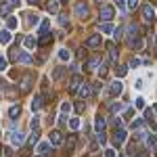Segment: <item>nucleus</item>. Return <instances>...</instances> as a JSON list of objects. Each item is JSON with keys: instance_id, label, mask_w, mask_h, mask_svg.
I'll use <instances>...</instances> for the list:
<instances>
[{"instance_id": "nucleus-12", "label": "nucleus", "mask_w": 157, "mask_h": 157, "mask_svg": "<svg viewBox=\"0 0 157 157\" xmlns=\"http://www.w3.org/2000/svg\"><path fill=\"white\" fill-rule=\"evenodd\" d=\"M121 90H124L121 82H120V80H115V82L111 84V94H113V97H117V94H121Z\"/></svg>"}, {"instance_id": "nucleus-36", "label": "nucleus", "mask_w": 157, "mask_h": 157, "mask_svg": "<svg viewBox=\"0 0 157 157\" xmlns=\"http://www.w3.org/2000/svg\"><path fill=\"white\" fill-rule=\"evenodd\" d=\"M98 134V143H101V145H105V143H107V136H105V132H97Z\"/></svg>"}, {"instance_id": "nucleus-56", "label": "nucleus", "mask_w": 157, "mask_h": 157, "mask_svg": "<svg viewBox=\"0 0 157 157\" xmlns=\"http://www.w3.org/2000/svg\"><path fill=\"white\" fill-rule=\"evenodd\" d=\"M0 132H2V128H0Z\"/></svg>"}, {"instance_id": "nucleus-17", "label": "nucleus", "mask_w": 157, "mask_h": 157, "mask_svg": "<svg viewBox=\"0 0 157 157\" xmlns=\"http://www.w3.org/2000/svg\"><path fill=\"white\" fill-rule=\"evenodd\" d=\"M69 111H71V105H69V103H63V105H61V117H63V121H67Z\"/></svg>"}, {"instance_id": "nucleus-13", "label": "nucleus", "mask_w": 157, "mask_h": 157, "mask_svg": "<svg viewBox=\"0 0 157 157\" xmlns=\"http://www.w3.org/2000/svg\"><path fill=\"white\" fill-rule=\"evenodd\" d=\"M11 11H13V6L4 0V2L0 4V17H9V13H11Z\"/></svg>"}, {"instance_id": "nucleus-10", "label": "nucleus", "mask_w": 157, "mask_h": 157, "mask_svg": "<svg viewBox=\"0 0 157 157\" xmlns=\"http://www.w3.org/2000/svg\"><path fill=\"white\" fill-rule=\"evenodd\" d=\"M128 32H130V44H132L134 40L140 36V27H138V25H130V27H128Z\"/></svg>"}, {"instance_id": "nucleus-16", "label": "nucleus", "mask_w": 157, "mask_h": 157, "mask_svg": "<svg viewBox=\"0 0 157 157\" xmlns=\"http://www.w3.org/2000/svg\"><path fill=\"white\" fill-rule=\"evenodd\" d=\"M78 92H80V97H82V98H88V97H90V86L84 82V84L78 88Z\"/></svg>"}, {"instance_id": "nucleus-15", "label": "nucleus", "mask_w": 157, "mask_h": 157, "mask_svg": "<svg viewBox=\"0 0 157 157\" xmlns=\"http://www.w3.org/2000/svg\"><path fill=\"white\" fill-rule=\"evenodd\" d=\"M32 61H34V59H32L27 52H19V55H17V63H25V65H29Z\"/></svg>"}, {"instance_id": "nucleus-45", "label": "nucleus", "mask_w": 157, "mask_h": 157, "mask_svg": "<svg viewBox=\"0 0 157 157\" xmlns=\"http://www.w3.org/2000/svg\"><path fill=\"white\" fill-rule=\"evenodd\" d=\"M105 157H115V151L113 149H105Z\"/></svg>"}, {"instance_id": "nucleus-57", "label": "nucleus", "mask_w": 157, "mask_h": 157, "mask_svg": "<svg viewBox=\"0 0 157 157\" xmlns=\"http://www.w3.org/2000/svg\"><path fill=\"white\" fill-rule=\"evenodd\" d=\"M120 157H124V155H120Z\"/></svg>"}, {"instance_id": "nucleus-1", "label": "nucleus", "mask_w": 157, "mask_h": 157, "mask_svg": "<svg viewBox=\"0 0 157 157\" xmlns=\"http://www.w3.org/2000/svg\"><path fill=\"white\" fill-rule=\"evenodd\" d=\"M98 17H101L103 21H111V19H113V6H109V4L101 6V13H98Z\"/></svg>"}, {"instance_id": "nucleus-20", "label": "nucleus", "mask_w": 157, "mask_h": 157, "mask_svg": "<svg viewBox=\"0 0 157 157\" xmlns=\"http://www.w3.org/2000/svg\"><path fill=\"white\" fill-rule=\"evenodd\" d=\"M19 113H21V107H19V105H13V107L9 109V115H11V120H17V117H19Z\"/></svg>"}, {"instance_id": "nucleus-40", "label": "nucleus", "mask_w": 157, "mask_h": 157, "mask_svg": "<svg viewBox=\"0 0 157 157\" xmlns=\"http://www.w3.org/2000/svg\"><path fill=\"white\" fill-rule=\"evenodd\" d=\"M111 111H113V113L121 111V105H120V103H113V105H111Z\"/></svg>"}, {"instance_id": "nucleus-26", "label": "nucleus", "mask_w": 157, "mask_h": 157, "mask_svg": "<svg viewBox=\"0 0 157 157\" xmlns=\"http://www.w3.org/2000/svg\"><path fill=\"white\" fill-rule=\"evenodd\" d=\"M46 9H48L50 13H59V2H57V0H52V2L46 4Z\"/></svg>"}, {"instance_id": "nucleus-44", "label": "nucleus", "mask_w": 157, "mask_h": 157, "mask_svg": "<svg viewBox=\"0 0 157 157\" xmlns=\"http://www.w3.org/2000/svg\"><path fill=\"white\" fill-rule=\"evenodd\" d=\"M2 151H4V157H13V151H11V147H4Z\"/></svg>"}, {"instance_id": "nucleus-23", "label": "nucleus", "mask_w": 157, "mask_h": 157, "mask_svg": "<svg viewBox=\"0 0 157 157\" xmlns=\"http://www.w3.org/2000/svg\"><path fill=\"white\" fill-rule=\"evenodd\" d=\"M59 59L61 61H69V59H71V52H69L67 48H61L59 50Z\"/></svg>"}, {"instance_id": "nucleus-55", "label": "nucleus", "mask_w": 157, "mask_h": 157, "mask_svg": "<svg viewBox=\"0 0 157 157\" xmlns=\"http://www.w3.org/2000/svg\"><path fill=\"white\" fill-rule=\"evenodd\" d=\"M138 157H145V155H138Z\"/></svg>"}, {"instance_id": "nucleus-29", "label": "nucleus", "mask_w": 157, "mask_h": 157, "mask_svg": "<svg viewBox=\"0 0 157 157\" xmlns=\"http://www.w3.org/2000/svg\"><path fill=\"white\" fill-rule=\"evenodd\" d=\"M25 46H27V48H36L38 42H36V40H34L32 36H27V38H25Z\"/></svg>"}, {"instance_id": "nucleus-53", "label": "nucleus", "mask_w": 157, "mask_h": 157, "mask_svg": "<svg viewBox=\"0 0 157 157\" xmlns=\"http://www.w3.org/2000/svg\"><path fill=\"white\" fill-rule=\"evenodd\" d=\"M153 111H155V113H157V105H155V109H153Z\"/></svg>"}, {"instance_id": "nucleus-28", "label": "nucleus", "mask_w": 157, "mask_h": 157, "mask_svg": "<svg viewBox=\"0 0 157 157\" xmlns=\"http://www.w3.org/2000/svg\"><path fill=\"white\" fill-rule=\"evenodd\" d=\"M17 27V19L15 17H6V29H15Z\"/></svg>"}, {"instance_id": "nucleus-47", "label": "nucleus", "mask_w": 157, "mask_h": 157, "mask_svg": "<svg viewBox=\"0 0 157 157\" xmlns=\"http://www.w3.org/2000/svg\"><path fill=\"white\" fill-rule=\"evenodd\" d=\"M75 111L82 113V111H84V103H75Z\"/></svg>"}, {"instance_id": "nucleus-51", "label": "nucleus", "mask_w": 157, "mask_h": 157, "mask_svg": "<svg viewBox=\"0 0 157 157\" xmlns=\"http://www.w3.org/2000/svg\"><path fill=\"white\" fill-rule=\"evenodd\" d=\"M6 2H9L11 6H19V0H6Z\"/></svg>"}, {"instance_id": "nucleus-32", "label": "nucleus", "mask_w": 157, "mask_h": 157, "mask_svg": "<svg viewBox=\"0 0 157 157\" xmlns=\"http://www.w3.org/2000/svg\"><path fill=\"white\" fill-rule=\"evenodd\" d=\"M69 128H71V130H78V128H80V120H78V117H71V120H69Z\"/></svg>"}, {"instance_id": "nucleus-42", "label": "nucleus", "mask_w": 157, "mask_h": 157, "mask_svg": "<svg viewBox=\"0 0 157 157\" xmlns=\"http://www.w3.org/2000/svg\"><path fill=\"white\" fill-rule=\"evenodd\" d=\"M126 73H128V67H120V69H117V75H120V78H124Z\"/></svg>"}, {"instance_id": "nucleus-11", "label": "nucleus", "mask_w": 157, "mask_h": 157, "mask_svg": "<svg viewBox=\"0 0 157 157\" xmlns=\"http://www.w3.org/2000/svg\"><path fill=\"white\" fill-rule=\"evenodd\" d=\"M50 151H52V145H50V143H40V145H38V153H40V155H48Z\"/></svg>"}, {"instance_id": "nucleus-7", "label": "nucleus", "mask_w": 157, "mask_h": 157, "mask_svg": "<svg viewBox=\"0 0 157 157\" xmlns=\"http://www.w3.org/2000/svg\"><path fill=\"white\" fill-rule=\"evenodd\" d=\"M63 143V134L59 130H52L50 132V145H61Z\"/></svg>"}, {"instance_id": "nucleus-2", "label": "nucleus", "mask_w": 157, "mask_h": 157, "mask_svg": "<svg viewBox=\"0 0 157 157\" xmlns=\"http://www.w3.org/2000/svg\"><path fill=\"white\" fill-rule=\"evenodd\" d=\"M143 19H145L147 23H151V21L155 19V11L151 9V4H145V6H143Z\"/></svg>"}, {"instance_id": "nucleus-34", "label": "nucleus", "mask_w": 157, "mask_h": 157, "mask_svg": "<svg viewBox=\"0 0 157 157\" xmlns=\"http://www.w3.org/2000/svg\"><path fill=\"white\" fill-rule=\"evenodd\" d=\"M147 147H151V149H155V147H157V138H155V136H149V138H147Z\"/></svg>"}, {"instance_id": "nucleus-52", "label": "nucleus", "mask_w": 157, "mask_h": 157, "mask_svg": "<svg viewBox=\"0 0 157 157\" xmlns=\"http://www.w3.org/2000/svg\"><path fill=\"white\" fill-rule=\"evenodd\" d=\"M115 4H117V6H124V4H126V0H115Z\"/></svg>"}, {"instance_id": "nucleus-25", "label": "nucleus", "mask_w": 157, "mask_h": 157, "mask_svg": "<svg viewBox=\"0 0 157 157\" xmlns=\"http://www.w3.org/2000/svg\"><path fill=\"white\" fill-rule=\"evenodd\" d=\"M48 27H50V21H48V19H44L42 25H40V36H42V34H48Z\"/></svg>"}, {"instance_id": "nucleus-33", "label": "nucleus", "mask_w": 157, "mask_h": 157, "mask_svg": "<svg viewBox=\"0 0 157 157\" xmlns=\"http://www.w3.org/2000/svg\"><path fill=\"white\" fill-rule=\"evenodd\" d=\"M134 107H136V109H145V98L138 97L136 101H134Z\"/></svg>"}, {"instance_id": "nucleus-39", "label": "nucleus", "mask_w": 157, "mask_h": 157, "mask_svg": "<svg viewBox=\"0 0 157 157\" xmlns=\"http://www.w3.org/2000/svg\"><path fill=\"white\" fill-rule=\"evenodd\" d=\"M132 128H136V130H138V128H143V120H134L132 121Z\"/></svg>"}, {"instance_id": "nucleus-27", "label": "nucleus", "mask_w": 157, "mask_h": 157, "mask_svg": "<svg viewBox=\"0 0 157 157\" xmlns=\"http://www.w3.org/2000/svg\"><path fill=\"white\" fill-rule=\"evenodd\" d=\"M98 65H101V59H98V57H94V59L88 61V69H97Z\"/></svg>"}, {"instance_id": "nucleus-8", "label": "nucleus", "mask_w": 157, "mask_h": 157, "mask_svg": "<svg viewBox=\"0 0 157 157\" xmlns=\"http://www.w3.org/2000/svg\"><path fill=\"white\" fill-rule=\"evenodd\" d=\"M75 15H78V17H82V19L88 15V6H86L84 2H78V4H75Z\"/></svg>"}, {"instance_id": "nucleus-50", "label": "nucleus", "mask_w": 157, "mask_h": 157, "mask_svg": "<svg viewBox=\"0 0 157 157\" xmlns=\"http://www.w3.org/2000/svg\"><path fill=\"white\" fill-rule=\"evenodd\" d=\"M61 73H63V69H57V71H55V75H52V78H55V80H59V78H61Z\"/></svg>"}, {"instance_id": "nucleus-43", "label": "nucleus", "mask_w": 157, "mask_h": 157, "mask_svg": "<svg viewBox=\"0 0 157 157\" xmlns=\"http://www.w3.org/2000/svg\"><path fill=\"white\" fill-rule=\"evenodd\" d=\"M4 69H6V59L0 57V71H4Z\"/></svg>"}, {"instance_id": "nucleus-54", "label": "nucleus", "mask_w": 157, "mask_h": 157, "mask_svg": "<svg viewBox=\"0 0 157 157\" xmlns=\"http://www.w3.org/2000/svg\"><path fill=\"white\" fill-rule=\"evenodd\" d=\"M38 157H46V155H38Z\"/></svg>"}, {"instance_id": "nucleus-6", "label": "nucleus", "mask_w": 157, "mask_h": 157, "mask_svg": "<svg viewBox=\"0 0 157 157\" xmlns=\"http://www.w3.org/2000/svg\"><path fill=\"white\" fill-rule=\"evenodd\" d=\"M29 88H32V75L25 73L23 80H21V92H29Z\"/></svg>"}, {"instance_id": "nucleus-48", "label": "nucleus", "mask_w": 157, "mask_h": 157, "mask_svg": "<svg viewBox=\"0 0 157 157\" xmlns=\"http://www.w3.org/2000/svg\"><path fill=\"white\" fill-rule=\"evenodd\" d=\"M145 115H147V121H151V120H153V111H151V109H147V111H145Z\"/></svg>"}, {"instance_id": "nucleus-19", "label": "nucleus", "mask_w": 157, "mask_h": 157, "mask_svg": "<svg viewBox=\"0 0 157 157\" xmlns=\"http://www.w3.org/2000/svg\"><path fill=\"white\" fill-rule=\"evenodd\" d=\"M11 42V32L9 29H2L0 32V44H9Z\"/></svg>"}, {"instance_id": "nucleus-41", "label": "nucleus", "mask_w": 157, "mask_h": 157, "mask_svg": "<svg viewBox=\"0 0 157 157\" xmlns=\"http://www.w3.org/2000/svg\"><path fill=\"white\" fill-rule=\"evenodd\" d=\"M113 32H115V34H113V36H115V40H121V32H124V29H121V27H117V29H113Z\"/></svg>"}, {"instance_id": "nucleus-37", "label": "nucleus", "mask_w": 157, "mask_h": 157, "mask_svg": "<svg viewBox=\"0 0 157 157\" xmlns=\"http://www.w3.org/2000/svg\"><path fill=\"white\" fill-rule=\"evenodd\" d=\"M136 6H138V0H128V9H130V11H134Z\"/></svg>"}, {"instance_id": "nucleus-31", "label": "nucleus", "mask_w": 157, "mask_h": 157, "mask_svg": "<svg viewBox=\"0 0 157 157\" xmlns=\"http://www.w3.org/2000/svg\"><path fill=\"white\" fill-rule=\"evenodd\" d=\"M38 138H40V134H38V130H34V132H32V136H29V145L34 147L38 143Z\"/></svg>"}, {"instance_id": "nucleus-49", "label": "nucleus", "mask_w": 157, "mask_h": 157, "mask_svg": "<svg viewBox=\"0 0 157 157\" xmlns=\"http://www.w3.org/2000/svg\"><path fill=\"white\" fill-rule=\"evenodd\" d=\"M136 65H140V59H132L130 61V67H136Z\"/></svg>"}, {"instance_id": "nucleus-14", "label": "nucleus", "mask_w": 157, "mask_h": 157, "mask_svg": "<svg viewBox=\"0 0 157 157\" xmlns=\"http://www.w3.org/2000/svg\"><path fill=\"white\" fill-rule=\"evenodd\" d=\"M11 143L13 145H23V134L21 132H11Z\"/></svg>"}, {"instance_id": "nucleus-22", "label": "nucleus", "mask_w": 157, "mask_h": 157, "mask_svg": "<svg viewBox=\"0 0 157 157\" xmlns=\"http://www.w3.org/2000/svg\"><path fill=\"white\" fill-rule=\"evenodd\" d=\"M75 143H78V138H75L73 134H69V138H67V143H65V147H67V151H73V147H75Z\"/></svg>"}, {"instance_id": "nucleus-21", "label": "nucleus", "mask_w": 157, "mask_h": 157, "mask_svg": "<svg viewBox=\"0 0 157 157\" xmlns=\"http://www.w3.org/2000/svg\"><path fill=\"white\" fill-rule=\"evenodd\" d=\"M50 42H52V36H50V34H42L38 44H40V46H46V44H50Z\"/></svg>"}, {"instance_id": "nucleus-35", "label": "nucleus", "mask_w": 157, "mask_h": 157, "mask_svg": "<svg viewBox=\"0 0 157 157\" xmlns=\"http://www.w3.org/2000/svg\"><path fill=\"white\" fill-rule=\"evenodd\" d=\"M27 23H29V25H36L38 23V17H36V15H27Z\"/></svg>"}, {"instance_id": "nucleus-30", "label": "nucleus", "mask_w": 157, "mask_h": 157, "mask_svg": "<svg viewBox=\"0 0 157 157\" xmlns=\"http://www.w3.org/2000/svg\"><path fill=\"white\" fill-rule=\"evenodd\" d=\"M101 32H103V34H111V32H113V25L109 23V21H107V23H103V25H101Z\"/></svg>"}, {"instance_id": "nucleus-18", "label": "nucleus", "mask_w": 157, "mask_h": 157, "mask_svg": "<svg viewBox=\"0 0 157 157\" xmlns=\"http://www.w3.org/2000/svg\"><path fill=\"white\" fill-rule=\"evenodd\" d=\"M105 126H107L105 117H101V115H98L97 121H94V128H97V132H103V130H105Z\"/></svg>"}, {"instance_id": "nucleus-9", "label": "nucleus", "mask_w": 157, "mask_h": 157, "mask_svg": "<svg viewBox=\"0 0 157 157\" xmlns=\"http://www.w3.org/2000/svg\"><path fill=\"white\" fill-rule=\"evenodd\" d=\"M107 48H109V61H111V63H117V50H115V44L109 42Z\"/></svg>"}, {"instance_id": "nucleus-38", "label": "nucleus", "mask_w": 157, "mask_h": 157, "mask_svg": "<svg viewBox=\"0 0 157 157\" xmlns=\"http://www.w3.org/2000/svg\"><path fill=\"white\" fill-rule=\"evenodd\" d=\"M38 128H40V120L34 117V120H32V130H38Z\"/></svg>"}, {"instance_id": "nucleus-46", "label": "nucleus", "mask_w": 157, "mask_h": 157, "mask_svg": "<svg viewBox=\"0 0 157 157\" xmlns=\"http://www.w3.org/2000/svg\"><path fill=\"white\" fill-rule=\"evenodd\" d=\"M98 75H101V78H105V75H107V67H103V65H101V69H98Z\"/></svg>"}, {"instance_id": "nucleus-24", "label": "nucleus", "mask_w": 157, "mask_h": 157, "mask_svg": "<svg viewBox=\"0 0 157 157\" xmlns=\"http://www.w3.org/2000/svg\"><path fill=\"white\" fill-rule=\"evenodd\" d=\"M42 101H44V97H36L34 101H32V109H34V111H38V109L42 107Z\"/></svg>"}, {"instance_id": "nucleus-3", "label": "nucleus", "mask_w": 157, "mask_h": 157, "mask_svg": "<svg viewBox=\"0 0 157 157\" xmlns=\"http://www.w3.org/2000/svg\"><path fill=\"white\" fill-rule=\"evenodd\" d=\"M126 136H128V134H126V130H124V128H115V136H113V143H115L117 147H120V145H124Z\"/></svg>"}, {"instance_id": "nucleus-4", "label": "nucleus", "mask_w": 157, "mask_h": 157, "mask_svg": "<svg viewBox=\"0 0 157 157\" xmlns=\"http://www.w3.org/2000/svg\"><path fill=\"white\" fill-rule=\"evenodd\" d=\"M84 84V80H82V75H73L71 78V82H69V90L71 92H78V88Z\"/></svg>"}, {"instance_id": "nucleus-5", "label": "nucleus", "mask_w": 157, "mask_h": 157, "mask_svg": "<svg viewBox=\"0 0 157 157\" xmlns=\"http://www.w3.org/2000/svg\"><path fill=\"white\" fill-rule=\"evenodd\" d=\"M98 44H101V34H94L86 40V48H97Z\"/></svg>"}]
</instances>
